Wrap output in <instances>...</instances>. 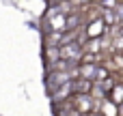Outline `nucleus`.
<instances>
[{"label": "nucleus", "instance_id": "obj_1", "mask_svg": "<svg viewBox=\"0 0 123 116\" xmlns=\"http://www.w3.org/2000/svg\"><path fill=\"white\" fill-rule=\"evenodd\" d=\"M82 54H84V50H82V45H78V43H67V45H61V47H58V56H61V60H65V62H76V65H80Z\"/></svg>", "mask_w": 123, "mask_h": 116}, {"label": "nucleus", "instance_id": "obj_2", "mask_svg": "<svg viewBox=\"0 0 123 116\" xmlns=\"http://www.w3.org/2000/svg\"><path fill=\"white\" fill-rule=\"evenodd\" d=\"M71 108H74V112H78V114H91V112H93V99H91L89 95H74Z\"/></svg>", "mask_w": 123, "mask_h": 116}, {"label": "nucleus", "instance_id": "obj_3", "mask_svg": "<svg viewBox=\"0 0 123 116\" xmlns=\"http://www.w3.org/2000/svg\"><path fill=\"white\" fill-rule=\"evenodd\" d=\"M106 30H108V28H106V24H104V19L99 17V19H95V22H91V24H86V28H84V34H86V39L91 41V39H102Z\"/></svg>", "mask_w": 123, "mask_h": 116}, {"label": "nucleus", "instance_id": "obj_4", "mask_svg": "<svg viewBox=\"0 0 123 116\" xmlns=\"http://www.w3.org/2000/svg\"><path fill=\"white\" fill-rule=\"evenodd\" d=\"M91 88H93V82L89 80H74L71 82V93L74 95H91Z\"/></svg>", "mask_w": 123, "mask_h": 116}, {"label": "nucleus", "instance_id": "obj_5", "mask_svg": "<svg viewBox=\"0 0 123 116\" xmlns=\"http://www.w3.org/2000/svg\"><path fill=\"white\" fill-rule=\"evenodd\" d=\"M95 71H97L95 65H78V77H80V80L93 82V80H95Z\"/></svg>", "mask_w": 123, "mask_h": 116}, {"label": "nucleus", "instance_id": "obj_6", "mask_svg": "<svg viewBox=\"0 0 123 116\" xmlns=\"http://www.w3.org/2000/svg\"><path fill=\"white\" fill-rule=\"evenodd\" d=\"M106 99H108L110 103H115L117 108H119V105H123V84H121V82H119V84H117V86L108 93V97H106Z\"/></svg>", "mask_w": 123, "mask_h": 116}, {"label": "nucleus", "instance_id": "obj_7", "mask_svg": "<svg viewBox=\"0 0 123 116\" xmlns=\"http://www.w3.org/2000/svg\"><path fill=\"white\" fill-rule=\"evenodd\" d=\"M102 116H119V108L115 105V103H110L108 99H104L102 103H99V110H97Z\"/></svg>", "mask_w": 123, "mask_h": 116}, {"label": "nucleus", "instance_id": "obj_8", "mask_svg": "<svg viewBox=\"0 0 123 116\" xmlns=\"http://www.w3.org/2000/svg\"><path fill=\"white\" fill-rule=\"evenodd\" d=\"M86 54H104V45H102V39H91L84 47H82Z\"/></svg>", "mask_w": 123, "mask_h": 116}, {"label": "nucleus", "instance_id": "obj_9", "mask_svg": "<svg viewBox=\"0 0 123 116\" xmlns=\"http://www.w3.org/2000/svg\"><path fill=\"white\" fill-rule=\"evenodd\" d=\"M110 77V71L104 67V65H99L97 67V71H95V80H93V84H102L104 80H108Z\"/></svg>", "mask_w": 123, "mask_h": 116}, {"label": "nucleus", "instance_id": "obj_10", "mask_svg": "<svg viewBox=\"0 0 123 116\" xmlns=\"http://www.w3.org/2000/svg\"><path fill=\"white\" fill-rule=\"evenodd\" d=\"M67 95H74V93H71V82H67L65 86H61V88L54 93V101H63Z\"/></svg>", "mask_w": 123, "mask_h": 116}, {"label": "nucleus", "instance_id": "obj_11", "mask_svg": "<svg viewBox=\"0 0 123 116\" xmlns=\"http://www.w3.org/2000/svg\"><path fill=\"white\" fill-rule=\"evenodd\" d=\"M45 56L52 60V65L61 60V56H58V47H48V50H45Z\"/></svg>", "mask_w": 123, "mask_h": 116}, {"label": "nucleus", "instance_id": "obj_12", "mask_svg": "<svg viewBox=\"0 0 123 116\" xmlns=\"http://www.w3.org/2000/svg\"><path fill=\"white\" fill-rule=\"evenodd\" d=\"M89 116H102V114H99V112H91Z\"/></svg>", "mask_w": 123, "mask_h": 116}, {"label": "nucleus", "instance_id": "obj_13", "mask_svg": "<svg viewBox=\"0 0 123 116\" xmlns=\"http://www.w3.org/2000/svg\"><path fill=\"white\" fill-rule=\"evenodd\" d=\"M119 116H123V105H119Z\"/></svg>", "mask_w": 123, "mask_h": 116}, {"label": "nucleus", "instance_id": "obj_14", "mask_svg": "<svg viewBox=\"0 0 123 116\" xmlns=\"http://www.w3.org/2000/svg\"><path fill=\"white\" fill-rule=\"evenodd\" d=\"M121 56H123V52H121Z\"/></svg>", "mask_w": 123, "mask_h": 116}]
</instances>
